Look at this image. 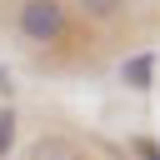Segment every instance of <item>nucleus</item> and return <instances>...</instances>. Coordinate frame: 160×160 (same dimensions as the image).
<instances>
[{"instance_id": "6", "label": "nucleus", "mask_w": 160, "mask_h": 160, "mask_svg": "<svg viewBox=\"0 0 160 160\" xmlns=\"http://www.w3.org/2000/svg\"><path fill=\"white\" fill-rule=\"evenodd\" d=\"M135 155H140V160H160V145H155V140H135Z\"/></svg>"}, {"instance_id": "5", "label": "nucleus", "mask_w": 160, "mask_h": 160, "mask_svg": "<svg viewBox=\"0 0 160 160\" xmlns=\"http://www.w3.org/2000/svg\"><path fill=\"white\" fill-rule=\"evenodd\" d=\"M10 145H15V110L5 105V110H0V155H5Z\"/></svg>"}, {"instance_id": "2", "label": "nucleus", "mask_w": 160, "mask_h": 160, "mask_svg": "<svg viewBox=\"0 0 160 160\" xmlns=\"http://www.w3.org/2000/svg\"><path fill=\"white\" fill-rule=\"evenodd\" d=\"M25 160H95L80 140H70V135H35L30 140V150H25Z\"/></svg>"}, {"instance_id": "4", "label": "nucleus", "mask_w": 160, "mask_h": 160, "mask_svg": "<svg viewBox=\"0 0 160 160\" xmlns=\"http://www.w3.org/2000/svg\"><path fill=\"white\" fill-rule=\"evenodd\" d=\"M75 5H80L90 20H115V15L125 10V0H75Z\"/></svg>"}, {"instance_id": "1", "label": "nucleus", "mask_w": 160, "mask_h": 160, "mask_svg": "<svg viewBox=\"0 0 160 160\" xmlns=\"http://www.w3.org/2000/svg\"><path fill=\"white\" fill-rule=\"evenodd\" d=\"M15 25H20V35L30 45H60L70 35V15H65L60 0H20Z\"/></svg>"}, {"instance_id": "3", "label": "nucleus", "mask_w": 160, "mask_h": 160, "mask_svg": "<svg viewBox=\"0 0 160 160\" xmlns=\"http://www.w3.org/2000/svg\"><path fill=\"white\" fill-rule=\"evenodd\" d=\"M120 80H125L130 90H150V85H155V55H150V50L130 55V60L120 65Z\"/></svg>"}]
</instances>
